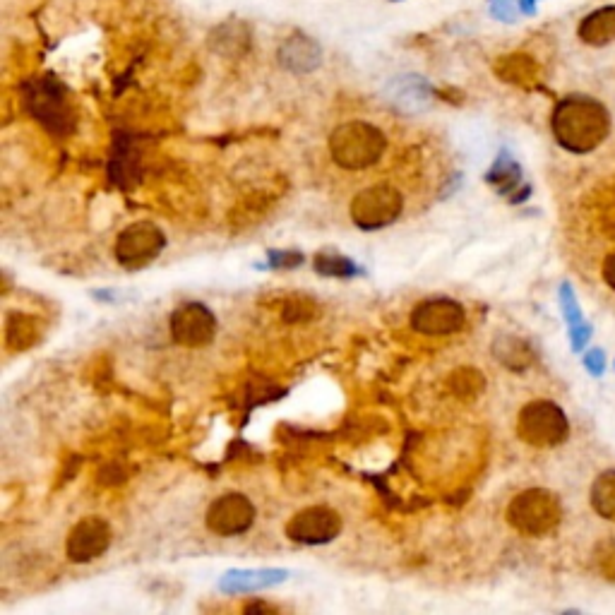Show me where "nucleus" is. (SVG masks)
I'll use <instances>...</instances> for the list:
<instances>
[{"mask_svg":"<svg viewBox=\"0 0 615 615\" xmlns=\"http://www.w3.org/2000/svg\"><path fill=\"white\" fill-rule=\"evenodd\" d=\"M555 142L572 154H589L599 149L611 133V116L601 101L572 94L558 101L551 116Z\"/></svg>","mask_w":615,"mask_h":615,"instance_id":"1","label":"nucleus"},{"mask_svg":"<svg viewBox=\"0 0 615 615\" xmlns=\"http://www.w3.org/2000/svg\"><path fill=\"white\" fill-rule=\"evenodd\" d=\"M387 149V137L366 121L337 125L330 135V157L346 171H363L378 164Z\"/></svg>","mask_w":615,"mask_h":615,"instance_id":"2","label":"nucleus"},{"mask_svg":"<svg viewBox=\"0 0 615 615\" xmlns=\"http://www.w3.org/2000/svg\"><path fill=\"white\" fill-rule=\"evenodd\" d=\"M563 519V505L553 491L529 488L512 498L507 507V522L524 536H546Z\"/></svg>","mask_w":615,"mask_h":615,"instance_id":"3","label":"nucleus"},{"mask_svg":"<svg viewBox=\"0 0 615 615\" xmlns=\"http://www.w3.org/2000/svg\"><path fill=\"white\" fill-rule=\"evenodd\" d=\"M27 111L44 125L53 135H70L75 128V113L65 97L63 87L51 77H39V80L27 82L25 89Z\"/></svg>","mask_w":615,"mask_h":615,"instance_id":"4","label":"nucleus"},{"mask_svg":"<svg viewBox=\"0 0 615 615\" xmlns=\"http://www.w3.org/2000/svg\"><path fill=\"white\" fill-rule=\"evenodd\" d=\"M517 435L531 447H558L565 443L570 435V423H567L565 411L548 399H534L524 404L517 416Z\"/></svg>","mask_w":615,"mask_h":615,"instance_id":"5","label":"nucleus"},{"mask_svg":"<svg viewBox=\"0 0 615 615\" xmlns=\"http://www.w3.org/2000/svg\"><path fill=\"white\" fill-rule=\"evenodd\" d=\"M404 212V197L390 183L370 185L351 200V222L363 231H378L397 222Z\"/></svg>","mask_w":615,"mask_h":615,"instance_id":"6","label":"nucleus"},{"mask_svg":"<svg viewBox=\"0 0 615 615\" xmlns=\"http://www.w3.org/2000/svg\"><path fill=\"white\" fill-rule=\"evenodd\" d=\"M166 248V236L154 222H135L125 226L121 236L116 238V253L118 265L125 270H142V267L152 265L159 258L161 250Z\"/></svg>","mask_w":615,"mask_h":615,"instance_id":"7","label":"nucleus"},{"mask_svg":"<svg viewBox=\"0 0 615 615\" xmlns=\"http://www.w3.org/2000/svg\"><path fill=\"white\" fill-rule=\"evenodd\" d=\"M342 527L344 522L339 512H334L327 505H313L296 512L286 522L284 534L286 539L301 543V546H325V543H332L342 534Z\"/></svg>","mask_w":615,"mask_h":615,"instance_id":"8","label":"nucleus"},{"mask_svg":"<svg viewBox=\"0 0 615 615\" xmlns=\"http://www.w3.org/2000/svg\"><path fill=\"white\" fill-rule=\"evenodd\" d=\"M169 332L183 349H202L217 337V318L205 303H183L171 313Z\"/></svg>","mask_w":615,"mask_h":615,"instance_id":"9","label":"nucleus"},{"mask_svg":"<svg viewBox=\"0 0 615 615\" xmlns=\"http://www.w3.org/2000/svg\"><path fill=\"white\" fill-rule=\"evenodd\" d=\"M205 524L217 536H241L255 524V505L243 493H224L207 507Z\"/></svg>","mask_w":615,"mask_h":615,"instance_id":"10","label":"nucleus"},{"mask_svg":"<svg viewBox=\"0 0 615 615\" xmlns=\"http://www.w3.org/2000/svg\"><path fill=\"white\" fill-rule=\"evenodd\" d=\"M467 325V313L462 303L452 298H428L411 313V327L426 337H447L462 332Z\"/></svg>","mask_w":615,"mask_h":615,"instance_id":"11","label":"nucleus"},{"mask_svg":"<svg viewBox=\"0 0 615 615\" xmlns=\"http://www.w3.org/2000/svg\"><path fill=\"white\" fill-rule=\"evenodd\" d=\"M111 527L104 517H85L70 529L68 541H65V553L73 563H92L109 551L111 546Z\"/></svg>","mask_w":615,"mask_h":615,"instance_id":"12","label":"nucleus"},{"mask_svg":"<svg viewBox=\"0 0 615 615\" xmlns=\"http://www.w3.org/2000/svg\"><path fill=\"white\" fill-rule=\"evenodd\" d=\"M277 61L286 73L308 75L315 73L322 63V49L313 37L303 32H294L289 39L282 41L277 51Z\"/></svg>","mask_w":615,"mask_h":615,"instance_id":"13","label":"nucleus"},{"mask_svg":"<svg viewBox=\"0 0 615 615\" xmlns=\"http://www.w3.org/2000/svg\"><path fill=\"white\" fill-rule=\"evenodd\" d=\"M387 99L404 113H419L428 109L433 99V87L416 75H406L387 87Z\"/></svg>","mask_w":615,"mask_h":615,"instance_id":"14","label":"nucleus"},{"mask_svg":"<svg viewBox=\"0 0 615 615\" xmlns=\"http://www.w3.org/2000/svg\"><path fill=\"white\" fill-rule=\"evenodd\" d=\"M44 337V322L37 315L29 313H10L5 318V344L10 351L20 354L37 346Z\"/></svg>","mask_w":615,"mask_h":615,"instance_id":"15","label":"nucleus"},{"mask_svg":"<svg viewBox=\"0 0 615 615\" xmlns=\"http://www.w3.org/2000/svg\"><path fill=\"white\" fill-rule=\"evenodd\" d=\"M579 39L596 49L615 41V5H603L584 17L579 22Z\"/></svg>","mask_w":615,"mask_h":615,"instance_id":"16","label":"nucleus"},{"mask_svg":"<svg viewBox=\"0 0 615 615\" xmlns=\"http://www.w3.org/2000/svg\"><path fill=\"white\" fill-rule=\"evenodd\" d=\"M250 44H253V34H250V29L246 25H241V22H226V25H219L210 37L212 49L224 58L243 56V53H248Z\"/></svg>","mask_w":615,"mask_h":615,"instance_id":"17","label":"nucleus"},{"mask_svg":"<svg viewBox=\"0 0 615 615\" xmlns=\"http://www.w3.org/2000/svg\"><path fill=\"white\" fill-rule=\"evenodd\" d=\"M289 577L286 570H231L222 577L224 591H258L282 584Z\"/></svg>","mask_w":615,"mask_h":615,"instance_id":"18","label":"nucleus"},{"mask_svg":"<svg viewBox=\"0 0 615 615\" xmlns=\"http://www.w3.org/2000/svg\"><path fill=\"white\" fill-rule=\"evenodd\" d=\"M495 73H498L500 80L510 82V85L529 87L536 82L539 65L531 61L529 56H524V53H512V56L500 58V61L495 63Z\"/></svg>","mask_w":615,"mask_h":615,"instance_id":"19","label":"nucleus"},{"mask_svg":"<svg viewBox=\"0 0 615 615\" xmlns=\"http://www.w3.org/2000/svg\"><path fill=\"white\" fill-rule=\"evenodd\" d=\"M493 354L505 368L510 370H524L531 366V361H534V351H531V346L524 342V339L510 337V334L495 339Z\"/></svg>","mask_w":615,"mask_h":615,"instance_id":"20","label":"nucleus"},{"mask_svg":"<svg viewBox=\"0 0 615 615\" xmlns=\"http://www.w3.org/2000/svg\"><path fill=\"white\" fill-rule=\"evenodd\" d=\"M589 498L596 515L608 519V522H615V469L603 471L594 481Z\"/></svg>","mask_w":615,"mask_h":615,"instance_id":"21","label":"nucleus"},{"mask_svg":"<svg viewBox=\"0 0 615 615\" xmlns=\"http://www.w3.org/2000/svg\"><path fill=\"white\" fill-rule=\"evenodd\" d=\"M447 387L459 399H476L483 392V387H486V378L476 368H457L447 378Z\"/></svg>","mask_w":615,"mask_h":615,"instance_id":"22","label":"nucleus"},{"mask_svg":"<svg viewBox=\"0 0 615 615\" xmlns=\"http://www.w3.org/2000/svg\"><path fill=\"white\" fill-rule=\"evenodd\" d=\"M315 272L322 277H337V279H351L358 274V267L349 258L337 253H318L313 258Z\"/></svg>","mask_w":615,"mask_h":615,"instance_id":"23","label":"nucleus"},{"mask_svg":"<svg viewBox=\"0 0 615 615\" xmlns=\"http://www.w3.org/2000/svg\"><path fill=\"white\" fill-rule=\"evenodd\" d=\"M519 178H522V171H519V166L507 157V154H503V157L495 161L493 169L488 171V183H493L503 195H507L512 188H515Z\"/></svg>","mask_w":615,"mask_h":615,"instance_id":"24","label":"nucleus"},{"mask_svg":"<svg viewBox=\"0 0 615 615\" xmlns=\"http://www.w3.org/2000/svg\"><path fill=\"white\" fill-rule=\"evenodd\" d=\"M320 315V306L308 296H291L284 303L282 318L286 322H310Z\"/></svg>","mask_w":615,"mask_h":615,"instance_id":"25","label":"nucleus"},{"mask_svg":"<svg viewBox=\"0 0 615 615\" xmlns=\"http://www.w3.org/2000/svg\"><path fill=\"white\" fill-rule=\"evenodd\" d=\"M303 255L301 253H286V250H270V255H267V262H270V267L274 270H294V267L303 265Z\"/></svg>","mask_w":615,"mask_h":615,"instance_id":"26","label":"nucleus"},{"mask_svg":"<svg viewBox=\"0 0 615 615\" xmlns=\"http://www.w3.org/2000/svg\"><path fill=\"white\" fill-rule=\"evenodd\" d=\"M517 5L515 0H495L491 5V15L500 22H515L517 20Z\"/></svg>","mask_w":615,"mask_h":615,"instance_id":"27","label":"nucleus"},{"mask_svg":"<svg viewBox=\"0 0 615 615\" xmlns=\"http://www.w3.org/2000/svg\"><path fill=\"white\" fill-rule=\"evenodd\" d=\"M599 565H601L603 575L615 579V541L603 543L601 553H599Z\"/></svg>","mask_w":615,"mask_h":615,"instance_id":"28","label":"nucleus"},{"mask_svg":"<svg viewBox=\"0 0 615 615\" xmlns=\"http://www.w3.org/2000/svg\"><path fill=\"white\" fill-rule=\"evenodd\" d=\"M603 279H606V284L615 291V253L603 260Z\"/></svg>","mask_w":615,"mask_h":615,"instance_id":"29","label":"nucleus"},{"mask_svg":"<svg viewBox=\"0 0 615 615\" xmlns=\"http://www.w3.org/2000/svg\"><path fill=\"white\" fill-rule=\"evenodd\" d=\"M603 366H606V361H603V354H601L599 349L591 351V354H587V368L591 370V373L599 375L601 370H603Z\"/></svg>","mask_w":615,"mask_h":615,"instance_id":"30","label":"nucleus"},{"mask_svg":"<svg viewBox=\"0 0 615 615\" xmlns=\"http://www.w3.org/2000/svg\"><path fill=\"white\" fill-rule=\"evenodd\" d=\"M253 611H265V613H270V611H274V606H270V603H248V606H246V613H253Z\"/></svg>","mask_w":615,"mask_h":615,"instance_id":"31","label":"nucleus"}]
</instances>
